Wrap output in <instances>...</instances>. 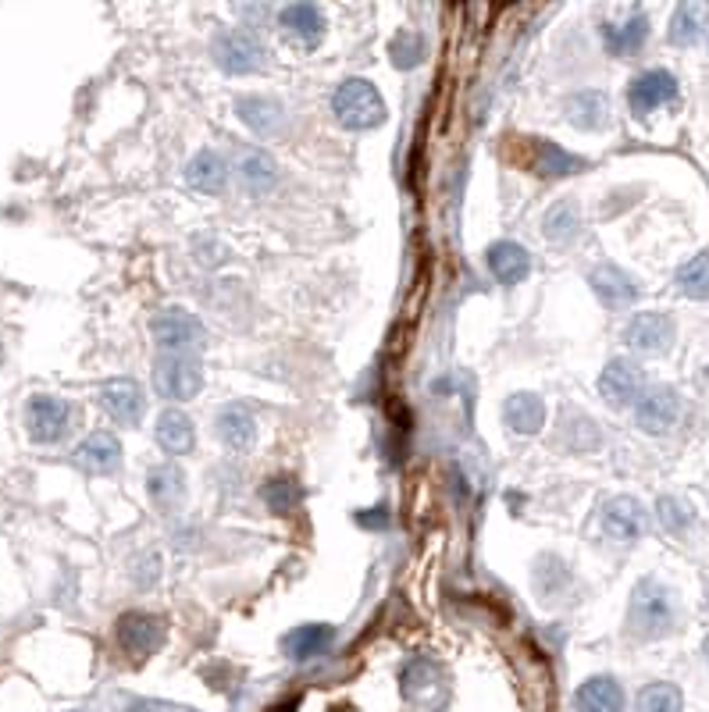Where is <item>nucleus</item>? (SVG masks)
<instances>
[{
    "label": "nucleus",
    "mask_w": 709,
    "mask_h": 712,
    "mask_svg": "<svg viewBox=\"0 0 709 712\" xmlns=\"http://www.w3.org/2000/svg\"><path fill=\"white\" fill-rule=\"evenodd\" d=\"M563 114L574 128L596 133V128H602L606 122H610V100H606V93H599V89H582V93L567 97Z\"/></svg>",
    "instance_id": "nucleus-23"
},
{
    "label": "nucleus",
    "mask_w": 709,
    "mask_h": 712,
    "mask_svg": "<svg viewBox=\"0 0 709 712\" xmlns=\"http://www.w3.org/2000/svg\"><path fill=\"white\" fill-rule=\"evenodd\" d=\"M147 491H150V502L158 510L178 507L183 496H186V474H183V467H178V463H158V467H150Z\"/></svg>",
    "instance_id": "nucleus-25"
},
{
    "label": "nucleus",
    "mask_w": 709,
    "mask_h": 712,
    "mask_svg": "<svg viewBox=\"0 0 709 712\" xmlns=\"http://www.w3.org/2000/svg\"><path fill=\"white\" fill-rule=\"evenodd\" d=\"M574 705H577V712H621L624 709V688L613 677L599 673V677H588L582 688H577Z\"/></svg>",
    "instance_id": "nucleus-24"
},
{
    "label": "nucleus",
    "mask_w": 709,
    "mask_h": 712,
    "mask_svg": "<svg viewBox=\"0 0 709 712\" xmlns=\"http://www.w3.org/2000/svg\"><path fill=\"white\" fill-rule=\"evenodd\" d=\"M150 335L164 353H189L200 357L203 342H208V332H203L200 317L189 314L186 307H164L150 317Z\"/></svg>",
    "instance_id": "nucleus-3"
},
{
    "label": "nucleus",
    "mask_w": 709,
    "mask_h": 712,
    "mask_svg": "<svg viewBox=\"0 0 709 712\" xmlns=\"http://www.w3.org/2000/svg\"><path fill=\"white\" fill-rule=\"evenodd\" d=\"M278 29L286 33V40L303 47V50H314L321 40H325V15H321L318 4H289L278 11Z\"/></svg>",
    "instance_id": "nucleus-13"
},
{
    "label": "nucleus",
    "mask_w": 709,
    "mask_h": 712,
    "mask_svg": "<svg viewBox=\"0 0 709 712\" xmlns=\"http://www.w3.org/2000/svg\"><path fill=\"white\" fill-rule=\"evenodd\" d=\"M588 285H592V292L599 296V303L610 307V310H624V307H631L638 300L635 278H631L627 271H621L617 264H599L588 275Z\"/></svg>",
    "instance_id": "nucleus-16"
},
{
    "label": "nucleus",
    "mask_w": 709,
    "mask_h": 712,
    "mask_svg": "<svg viewBox=\"0 0 709 712\" xmlns=\"http://www.w3.org/2000/svg\"><path fill=\"white\" fill-rule=\"evenodd\" d=\"M239 178L250 192H268L275 186L278 167L264 150H242L239 153Z\"/></svg>",
    "instance_id": "nucleus-31"
},
{
    "label": "nucleus",
    "mask_w": 709,
    "mask_h": 712,
    "mask_svg": "<svg viewBox=\"0 0 709 712\" xmlns=\"http://www.w3.org/2000/svg\"><path fill=\"white\" fill-rule=\"evenodd\" d=\"M502 421L513 435H538L546 424V403L538 392H513L502 407Z\"/></svg>",
    "instance_id": "nucleus-20"
},
{
    "label": "nucleus",
    "mask_w": 709,
    "mask_h": 712,
    "mask_svg": "<svg viewBox=\"0 0 709 712\" xmlns=\"http://www.w3.org/2000/svg\"><path fill=\"white\" fill-rule=\"evenodd\" d=\"M158 442L164 452H172V457H186V452L197 446V427H192L189 413L183 410H164L158 417Z\"/></svg>",
    "instance_id": "nucleus-27"
},
{
    "label": "nucleus",
    "mask_w": 709,
    "mask_h": 712,
    "mask_svg": "<svg viewBox=\"0 0 709 712\" xmlns=\"http://www.w3.org/2000/svg\"><path fill=\"white\" fill-rule=\"evenodd\" d=\"M164 620L144 610H133L119 620V645L133 659H150L164 645Z\"/></svg>",
    "instance_id": "nucleus-7"
},
{
    "label": "nucleus",
    "mask_w": 709,
    "mask_h": 712,
    "mask_svg": "<svg viewBox=\"0 0 709 712\" xmlns=\"http://www.w3.org/2000/svg\"><path fill=\"white\" fill-rule=\"evenodd\" d=\"M532 142V161H527V167L538 175V178H560V175H574L577 167H582V158H574V153H567L560 150L557 142H549V139H527Z\"/></svg>",
    "instance_id": "nucleus-26"
},
{
    "label": "nucleus",
    "mask_w": 709,
    "mask_h": 712,
    "mask_svg": "<svg viewBox=\"0 0 709 712\" xmlns=\"http://www.w3.org/2000/svg\"><path fill=\"white\" fill-rule=\"evenodd\" d=\"M674 620H677V610H674V595L670 588H663L656 577H646L638 580L635 591H631V610H627V627L635 638H663V634L674 630Z\"/></svg>",
    "instance_id": "nucleus-1"
},
{
    "label": "nucleus",
    "mask_w": 709,
    "mask_h": 712,
    "mask_svg": "<svg viewBox=\"0 0 709 712\" xmlns=\"http://www.w3.org/2000/svg\"><path fill=\"white\" fill-rule=\"evenodd\" d=\"M214 432H217V438H222V442H225L232 452H247V449H253V442H257V417H253L247 407L232 403V407H225L222 413H217Z\"/></svg>",
    "instance_id": "nucleus-21"
},
{
    "label": "nucleus",
    "mask_w": 709,
    "mask_h": 712,
    "mask_svg": "<svg viewBox=\"0 0 709 712\" xmlns=\"http://www.w3.org/2000/svg\"><path fill=\"white\" fill-rule=\"evenodd\" d=\"M624 342L635 349V353H667L670 342H674V321L660 310H646V314L631 317V325L624 328Z\"/></svg>",
    "instance_id": "nucleus-10"
},
{
    "label": "nucleus",
    "mask_w": 709,
    "mask_h": 712,
    "mask_svg": "<svg viewBox=\"0 0 709 712\" xmlns=\"http://www.w3.org/2000/svg\"><path fill=\"white\" fill-rule=\"evenodd\" d=\"M153 388L164 396V399H192L203 388V367H200V357H189V353H161L153 360Z\"/></svg>",
    "instance_id": "nucleus-5"
},
{
    "label": "nucleus",
    "mask_w": 709,
    "mask_h": 712,
    "mask_svg": "<svg viewBox=\"0 0 709 712\" xmlns=\"http://www.w3.org/2000/svg\"><path fill=\"white\" fill-rule=\"evenodd\" d=\"M485 261H488V271H493V278L499 285H521L527 275H532V257L521 242L513 239H499L485 250Z\"/></svg>",
    "instance_id": "nucleus-17"
},
{
    "label": "nucleus",
    "mask_w": 709,
    "mask_h": 712,
    "mask_svg": "<svg viewBox=\"0 0 709 712\" xmlns=\"http://www.w3.org/2000/svg\"><path fill=\"white\" fill-rule=\"evenodd\" d=\"M681 417V399L670 385H656L646 388L635 403V424L642 427L646 435H667L674 432V424Z\"/></svg>",
    "instance_id": "nucleus-6"
},
{
    "label": "nucleus",
    "mask_w": 709,
    "mask_h": 712,
    "mask_svg": "<svg viewBox=\"0 0 709 712\" xmlns=\"http://www.w3.org/2000/svg\"><path fill=\"white\" fill-rule=\"evenodd\" d=\"M674 282L688 300H709V253H699L688 264H681Z\"/></svg>",
    "instance_id": "nucleus-35"
},
{
    "label": "nucleus",
    "mask_w": 709,
    "mask_h": 712,
    "mask_svg": "<svg viewBox=\"0 0 709 712\" xmlns=\"http://www.w3.org/2000/svg\"><path fill=\"white\" fill-rule=\"evenodd\" d=\"M577 228H582V214H577V203L571 197L549 207V214H546V222H543V232H546L549 242L567 246L577 236Z\"/></svg>",
    "instance_id": "nucleus-33"
},
{
    "label": "nucleus",
    "mask_w": 709,
    "mask_h": 712,
    "mask_svg": "<svg viewBox=\"0 0 709 712\" xmlns=\"http://www.w3.org/2000/svg\"><path fill=\"white\" fill-rule=\"evenodd\" d=\"M211 58L222 72L228 75H253L264 68L268 61V50L261 43V36H257L250 25L247 29H222L211 40Z\"/></svg>",
    "instance_id": "nucleus-4"
},
{
    "label": "nucleus",
    "mask_w": 709,
    "mask_h": 712,
    "mask_svg": "<svg viewBox=\"0 0 709 712\" xmlns=\"http://www.w3.org/2000/svg\"><path fill=\"white\" fill-rule=\"evenodd\" d=\"M236 114L239 122L253 128L257 136H282L286 133V108H282V100L275 97H239L236 100Z\"/></svg>",
    "instance_id": "nucleus-15"
},
{
    "label": "nucleus",
    "mask_w": 709,
    "mask_h": 712,
    "mask_svg": "<svg viewBox=\"0 0 709 712\" xmlns=\"http://www.w3.org/2000/svg\"><path fill=\"white\" fill-rule=\"evenodd\" d=\"M100 403H104V410L111 413L119 424H139L144 421V413H147V396H144V385H139L136 378H114L108 382L104 388H100Z\"/></svg>",
    "instance_id": "nucleus-14"
},
{
    "label": "nucleus",
    "mask_w": 709,
    "mask_h": 712,
    "mask_svg": "<svg viewBox=\"0 0 709 712\" xmlns=\"http://www.w3.org/2000/svg\"><path fill=\"white\" fill-rule=\"evenodd\" d=\"M702 655H706V659H709V638H706V641H702Z\"/></svg>",
    "instance_id": "nucleus-40"
},
{
    "label": "nucleus",
    "mask_w": 709,
    "mask_h": 712,
    "mask_svg": "<svg viewBox=\"0 0 709 712\" xmlns=\"http://www.w3.org/2000/svg\"><path fill=\"white\" fill-rule=\"evenodd\" d=\"M681 705L685 702H681V691L674 688V684L656 680V684H649V688H642L635 712H681Z\"/></svg>",
    "instance_id": "nucleus-37"
},
{
    "label": "nucleus",
    "mask_w": 709,
    "mask_h": 712,
    "mask_svg": "<svg viewBox=\"0 0 709 712\" xmlns=\"http://www.w3.org/2000/svg\"><path fill=\"white\" fill-rule=\"evenodd\" d=\"M0 357H4V353H0Z\"/></svg>",
    "instance_id": "nucleus-41"
},
{
    "label": "nucleus",
    "mask_w": 709,
    "mask_h": 712,
    "mask_svg": "<svg viewBox=\"0 0 709 712\" xmlns=\"http://www.w3.org/2000/svg\"><path fill=\"white\" fill-rule=\"evenodd\" d=\"M332 114L350 133H371L385 122V100L368 79H346L332 93Z\"/></svg>",
    "instance_id": "nucleus-2"
},
{
    "label": "nucleus",
    "mask_w": 709,
    "mask_h": 712,
    "mask_svg": "<svg viewBox=\"0 0 709 712\" xmlns=\"http://www.w3.org/2000/svg\"><path fill=\"white\" fill-rule=\"evenodd\" d=\"M25 427H29V438L40 446L58 442L69 427V403L58 396H33L29 407H25Z\"/></svg>",
    "instance_id": "nucleus-9"
},
{
    "label": "nucleus",
    "mask_w": 709,
    "mask_h": 712,
    "mask_svg": "<svg viewBox=\"0 0 709 712\" xmlns=\"http://www.w3.org/2000/svg\"><path fill=\"white\" fill-rule=\"evenodd\" d=\"M389 58L396 68H418V64L424 61V36L418 33H399L393 36V43H389Z\"/></svg>",
    "instance_id": "nucleus-38"
},
{
    "label": "nucleus",
    "mask_w": 709,
    "mask_h": 712,
    "mask_svg": "<svg viewBox=\"0 0 709 712\" xmlns=\"http://www.w3.org/2000/svg\"><path fill=\"white\" fill-rule=\"evenodd\" d=\"M532 585L538 591V599H560V595L571 588V570H567V563L560 560V555H538L535 560V570H532Z\"/></svg>",
    "instance_id": "nucleus-29"
},
{
    "label": "nucleus",
    "mask_w": 709,
    "mask_h": 712,
    "mask_svg": "<svg viewBox=\"0 0 709 712\" xmlns=\"http://www.w3.org/2000/svg\"><path fill=\"white\" fill-rule=\"evenodd\" d=\"M656 521H660V527L667 530V535H685V530L695 524V513L685 499H677V496H663L660 502H656Z\"/></svg>",
    "instance_id": "nucleus-36"
},
{
    "label": "nucleus",
    "mask_w": 709,
    "mask_h": 712,
    "mask_svg": "<svg viewBox=\"0 0 709 712\" xmlns=\"http://www.w3.org/2000/svg\"><path fill=\"white\" fill-rule=\"evenodd\" d=\"M602 40H606V50L617 54V58L635 54V50L649 40V18L646 15H631L624 25H602Z\"/></svg>",
    "instance_id": "nucleus-30"
},
{
    "label": "nucleus",
    "mask_w": 709,
    "mask_h": 712,
    "mask_svg": "<svg viewBox=\"0 0 709 712\" xmlns=\"http://www.w3.org/2000/svg\"><path fill=\"white\" fill-rule=\"evenodd\" d=\"M403 695L418 705H428V695H435V702H438V695H443V673H438L432 659H414V663H407Z\"/></svg>",
    "instance_id": "nucleus-28"
},
{
    "label": "nucleus",
    "mask_w": 709,
    "mask_h": 712,
    "mask_svg": "<svg viewBox=\"0 0 709 712\" xmlns=\"http://www.w3.org/2000/svg\"><path fill=\"white\" fill-rule=\"evenodd\" d=\"M642 392H646V378H642V367L635 360L617 357L599 374V396L610 407H635Z\"/></svg>",
    "instance_id": "nucleus-8"
},
{
    "label": "nucleus",
    "mask_w": 709,
    "mask_h": 712,
    "mask_svg": "<svg viewBox=\"0 0 709 712\" xmlns=\"http://www.w3.org/2000/svg\"><path fill=\"white\" fill-rule=\"evenodd\" d=\"M261 499H264V507L278 513V516H286L293 513L296 507H300V499H303V488L296 485V477L289 474H278V477H268L264 488H261Z\"/></svg>",
    "instance_id": "nucleus-34"
},
{
    "label": "nucleus",
    "mask_w": 709,
    "mask_h": 712,
    "mask_svg": "<svg viewBox=\"0 0 709 712\" xmlns=\"http://www.w3.org/2000/svg\"><path fill=\"white\" fill-rule=\"evenodd\" d=\"M709 29V8L706 4H681L670 18V43L688 47Z\"/></svg>",
    "instance_id": "nucleus-32"
},
{
    "label": "nucleus",
    "mask_w": 709,
    "mask_h": 712,
    "mask_svg": "<svg viewBox=\"0 0 709 712\" xmlns=\"http://www.w3.org/2000/svg\"><path fill=\"white\" fill-rule=\"evenodd\" d=\"M357 524L360 527H385V524H389V513H385V510H364V513H357Z\"/></svg>",
    "instance_id": "nucleus-39"
},
{
    "label": "nucleus",
    "mask_w": 709,
    "mask_h": 712,
    "mask_svg": "<svg viewBox=\"0 0 709 712\" xmlns=\"http://www.w3.org/2000/svg\"><path fill=\"white\" fill-rule=\"evenodd\" d=\"M75 463H79L86 474H114L122 467V442L111 432L89 435L86 442L75 449Z\"/></svg>",
    "instance_id": "nucleus-18"
},
{
    "label": "nucleus",
    "mask_w": 709,
    "mask_h": 712,
    "mask_svg": "<svg viewBox=\"0 0 709 712\" xmlns=\"http://www.w3.org/2000/svg\"><path fill=\"white\" fill-rule=\"evenodd\" d=\"M186 183L189 189L203 192V197H217L228 186V161L214 150H200L197 158L186 164Z\"/></svg>",
    "instance_id": "nucleus-19"
},
{
    "label": "nucleus",
    "mask_w": 709,
    "mask_h": 712,
    "mask_svg": "<svg viewBox=\"0 0 709 712\" xmlns=\"http://www.w3.org/2000/svg\"><path fill=\"white\" fill-rule=\"evenodd\" d=\"M602 530H606V538L631 546V541H638L642 530H646V507H642L638 499H631V496L606 499V507H602Z\"/></svg>",
    "instance_id": "nucleus-12"
},
{
    "label": "nucleus",
    "mask_w": 709,
    "mask_h": 712,
    "mask_svg": "<svg viewBox=\"0 0 709 712\" xmlns=\"http://www.w3.org/2000/svg\"><path fill=\"white\" fill-rule=\"evenodd\" d=\"M332 641H335V627L303 624V627H296V630L286 634V638H282V649H286V655L293 659V663H307V659L325 655L332 649Z\"/></svg>",
    "instance_id": "nucleus-22"
},
{
    "label": "nucleus",
    "mask_w": 709,
    "mask_h": 712,
    "mask_svg": "<svg viewBox=\"0 0 709 712\" xmlns=\"http://www.w3.org/2000/svg\"><path fill=\"white\" fill-rule=\"evenodd\" d=\"M677 97V79L663 68H652V72H642L635 83L627 86V103L631 111L638 114V118H646V114L660 111L663 103H670Z\"/></svg>",
    "instance_id": "nucleus-11"
}]
</instances>
